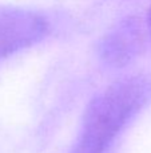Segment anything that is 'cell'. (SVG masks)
I'll return each mask as SVG.
<instances>
[{"label": "cell", "mask_w": 151, "mask_h": 153, "mask_svg": "<svg viewBox=\"0 0 151 153\" xmlns=\"http://www.w3.org/2000/svg\"><path fill=\"white\" fill-rule=\"evenodd\" d=\"M150 95L151 82L144 76L123 79L98 94L86 110L72 153H104Z\"/></svg>", "instance_id": "obj_1"}, {"label": "cell", "mask_w": 151, "mask_h": 153, "mask_svg": "<svg viewBox=\"0 0 151 153\" xmlns=\"http://www.w3.org/2000/svg\"><path fill=\"white\" fill-rule=\"evenodd\" d=\"M47 32L48 23L39 13L0 7V59L40 42Z\"/></svg>", "instance_id": "obj_2"}, {"label": "cell", "mask_w": 151, "mask_h": 153, "mask_svg": "<svg viewBox=\"0 0 151 153\" xmlns=\"http://www.w3.org/2000/svg\"><path fill=\"white\" fill-rule=\"evenodd\" d=\"M131 30L134 28L133 27L130 28V23H128L123 26L119 32H115L114 35H111L103 50L106 53V58L114 61L115 63H119L120 61L127 59L130 56V54L134 51V46H135V40L127 42V39L133 38Z\"/></svg>", "instance_id": "obj_3"}, {"label": "cell", "mask_w": 151, "mask_h": 153, "mask_svg": "<svg viewBox=\"0 0 151 153\" xmlns=\"http://www.w3.org/2000/svg\"><path fill=\"white\" fill-rule=\"evenodd\" d=\"M149 24H150V30H151V11H150V15H149Z\"/></svg>", "instance_id": "obj_4"}]
</instances>
